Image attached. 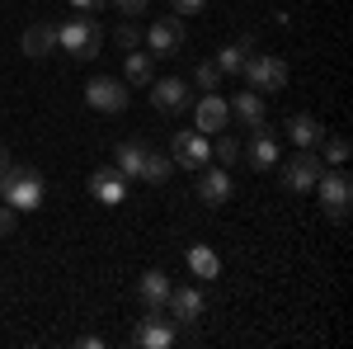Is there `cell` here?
<instances>
[{"label": "cell", "mask_w": 353, "mask_h": 349, "mask_svg": "<svg viewBox=\"0 0 353 349\" xmlns=\"http://www.w3.org/2000/svg\"><path fill=\"white\" fill-rule=\"evenodd\" d=\"M57 48H66L76 62H94L104 48V28L94 15H71L66 24H57Z\"/></svg>", "instance_id": "cell-1"}, {"label": "cell", "mask_w": 353, "mask_h": 349, "mask_svg": "<svg viewBox=\"0 0 353 349\" xmlns=\"http://www.w3.org/2000/svg\"><path fill=\"white\" fill-rule=\"evenodd\" d=\"M0 203H10L14 213L43 208V175L33 165H10V175H0Z\"/></svg>", "instance_id": "cell-2"}, {"label": "cell", "mask_w": 353, "mask_h": 349, "mask_svg": "<svg viewBox=\"0 0 353 349\" xmlns=\"http://www.w3.org/2000/svg\"><path fill=\"white\" fill-rule=\"evenodd\" d=\"M241 76L254 95H273V90H288V62L278 53H254V57H245Z\"/></svg>", "instance_id": "cell-3"}, {"label": "cell", "mask_w": 353, "mask_h": 349, "mask_svg": "<svg viewBox=\"0 0 353 349\" xmlns=\"http://www.w3.org/2000/svg\"><path fill=\"white\" fill-rule=\"evenodd\" d=\"M316 194H321V208L325 217H349V203H353V180L344 165H334V170H321V180H316Z\"/></svg>", "instance_id": "cell-4"}, {"label": "cell", "mask_w": 353, "mask_h": 349, "mask_svg": "<svg viewBox=\"0 0 353 349\" xmlns=\"http://www.w3.org/2000/svg\"><path fill=\"white\" fill-rule=\"evenodd\" d=\"M278 165H283V161H278ZM321 170H325V161L316 156V147H297V151L288 156V165H283V189H292V194H311L316 180H321Z\"/></svg>", "instance_id": "cell-5"}, {"label": "cell", "mask_w": 353, "mask_h": 349, "mask_svg": "<svg viewBox=\"0 0 353 349\" xmlns=\"http://www.w3.org/2000/svg\"><path fill=\"white\" fill-rule=\"evenodd\" d=\"M170 161L184 165V170H203V165L212 161V142H208V133H198V128H184V133H174Z\"/></svg>", "instance_id": "cell-6"}, {"label": "cell", "mask_w": 353, "mask_h": 349, "mask_svg": "<svg viewBox=\"0 0 353 349\" xmlns=\"http://www.w3.org/2000/svg\"><path fill=\"white\" fill-rule=\"evenodd\" d=\"M241 156L250 161V170H273V165L283 161L278 133H273V128H264V123H254V128H250V142L241 147Z\"/></svg>", "instance_id": "cell-7"}, {"label": "cell", "mask_w": 353, "mask_h": 349, "mask_svg": "<svg viewBox=\"0 0 353 349\" xmlns=\"http://www.w3.org/2000/svg\"><path fill=\"white\" fill-rule=\"evenodd\" d=\"M128 81H113V76H94V81L85 85V104L94 109V113H123L128 109Z\"/></svg>", "instance_id": "cell-8"}, {"label": "cell", "mask_w": 353, "mask_h": 349, "mask_svg": "<svg viewBox=\"0 0 353 349\" xmlns=\"http://www.w3.org/2000/svg\"><path fill=\"white\" fill-rule=\"evenodd\" d=\"M90 194H94L104 208H118V203H128V175H123L118 165H99V170L90 175Z\"/></svg>", "instance_id": "cell-9"}, {"label": "cell", "mask_w": 353, "mask_h": 349, "mask_svg": "<svg viewBox=\"0 0 353 349\" xmlns=\"http://www.w3.org/2000/svg\"><path fill=\"white\" fill-rule=\"evenodd\" d=\"M132 345L137 349H170L174 345V326H170V317H165V312H146V317L137 321V330H132Z\"/></svg>", "instance_id": "cell-10"}, {"label": "cell", "mask_w": 353, "mask_h": 349, "mask_svg": "<svg viewBox=\"0 0 353 349\" xmlns=\"http://www.w3.org/2000/svg\"><path fill=\"white\" fill-rule=\"evenodd\" d=\"M165 312L174 317V321H203V312H208V297H203V288H193V283H184V288H170V302H165Z\"/></svg>", "instance_id": "cell-11"}, {"label": "cell", "mask_w": 353, "mask_h": 349, "mask_svg": "<svg viewBox=\"0 0 353 349\" xmlns=\"http://www.w3.org/2000/svg\"><path fill=\"white\" fill-rule=\"evenodd\" d=\"M146 43H151V57H174L179 48H184V24H179V15L156 19L151 33H146Z\"/></svg>", "instance_id": "cell-12"}, {"label": "cell", "mask_w": 353, "mask_h": 349, "mask_svg": "<svg viewBox=\"0 0 353 349\" xmlns=\"http://www.w3.org/2000/svg\"><path fill=\"white\" fill-rule=\"evenodd\" d=\"M151 104L161 109V113H184V109L193 104L189 81H179V76H165V81H156V90H151Z\"/></svg>", "instance_id": "cell-13"}, {"label": "cell", "mask_w": 353, "mask_h": 349, "mask_svg": "<svg viewBox=\"0 0 353 349\" xmlns=\"http://www.w3.org/2000/svg\"><path fill=\"white\" fill-rule=\"evenodd\" d=\"M231 194H236V185H231V175H226L221 165H203V170H198V198H203V203L221 208Z\"/></svg>", "instance_id": "cell-14"}, {"label": "cell", "mask_w": 353, "mask_h": 349, "mask_svg": "<svg viewBox=\"0 0 353 349\" xmlns=\"http://www.w3.org/2000/svg\"><path fill=\"white\" fill-rule=\"evenodd\" d=\"M226 123H231L226 100H221L217 90H212V95H203V100H198V109H193V128H198V133H221Z\"/></svg>", "instance_id": "cell-15"}, {"label": "cell", "mask_w": 353, "mask_h": 349, "mask_svg": "<svg viewBox=\"0 0 353 349\" xmlns=\"http://www.w3.org/2000/svg\"><path fill=\"white\" fill-rule=\"evenodd\" d=\"M170 279H165V269H146L141 279H137V297H141V307L146 312H165V302H170Z\"/></svg>", "instance_id": "cell-16"}, {"label": "cell", "mask_w": 353, "mask_h": 349, "mask_svg": "<svg viewBox=\"0 0 353 349\" xmlns=\"http://www.w3.org/2000/svg\"><path fill=\"white\" fill-rule=\"evenodd\" d=\"M146 151H151L146 142H132V137H128V142H118V151H113V165H118V170H123L128 180H141V165H146Z\"/></svg>", "instance_id": "cell-17"}, {"label": "cell", "mask_w": 353, "mask_h": 349, "mask_svg": "<svg viewBox=\"0 0 353 349\" xmlns=\"http://www.w3.org/2000/svg\"><path fill=\"white\" fill-rule=\"evenodd\" d=\"M19 48H24V57H48V53H57V24H28L24 38H19Z\"/></svg>", "instance_id": "cell-18"}, {"label": "cell", "mask_w": 353, "mask_h": 349, "mask_svg": "<svg viewBox=\"0 0 353 349\" xmlns=\"http://www.w3.org/2000/svg\"><path fill=\"white\" fill-rule=\"evenodd\" d=\"M226 109H231V118H241L245 128L264 123V95H254V90H241V95H236Z\"/></svg>", "instance_id": "cell-19"}, {"label": "cell", "mask_w": 353, "mask_h": 349, "mask_svg": "<svg viewBox=\"0 0 353 349\" xmlns=\"http://www.w3.org/2000/svg\"><path fill=\"white\" fill-rule=\"evenodd\" d=\"M288 137L297 142V147H321V137H325V128L311 118V113H292L288 118Z\"/></svg>", "instance_id": "cell-20"}, {"label": "cell", "mask_w": 353, "mask_h": 349, "mask_svg": "<svg viewBox=\"0 0 353 349\" xmlns=\"http://www.w3.org/2000/svg\"><path fill=\"white\" fill-rule=\"evenodd\" d=\"M123 76H128V85H151V81H156V57L132 48L128 62H123Z\"/></svg>", "instance_id": "cell-21"}, {"label": "cell", "mask_w": 353, "mask_h": 349, "mask_svg": "<svg viewBox=\"0 0 353 349\" xmlns=\"http://www.w3.org/2000/svg\"><path fill=\"white\" fill-rule=\"evenodd\" d=\"M250 48H254V38H250V33H245L241 43H226V48L217 53V71H221V76H241L245 53H250Z\"/></svg>", "instance_id": "cell-22"}, {"label": "cell", "mask_w": 353, "mask_h": 349, "mask_svg": "<svg viewBox=\"0 0 353 349\" xmlns=\"http://www.w3.org/2000/svg\"><path fill=\"white\" fill-rule=\"evenodd\" d=\"M170 175H174V161H170V151H146L141 180H146V185H165Z\"/></svg>", "instance_id": "cell-23"}, {"label": "cell", "mask_w": 353, "mask_h": 349, "mask_svg": "<svg viewBox=\"0 0 353 349\" xmlns=\"http://www.w3.org/2000/svg\"><path fill=\"white\" fill-rule=\"evenodd\" d=\"M189 269H193V279H217V274H221L217 250H208V245H193V250H189Z\"/></svg>", "instance_id": "cell-24"}, {"label": "cell", "mask_w": 353, "mask_h": 349, "mask_svg": "<svg viewBox=\"0 0 353 349\" xmlns=\"http://www.w3.org/2000/svg\"><path fill=\"white\" fill-rule=\"evenodd\" d=\"M221 81H226V76L217 71V62H198V71H193V85H198V90L212 95V90H221Z\"/></svg>", "instance_id": "cell-25"}, {"label": "cell", "mask_w": 353, "mask_h": 349, "mask_svg": "<svg viewBox=\"0 0 353 349\" xmlns=\"http://www.w3.org/2000/svg\"><path fill=\"white\" fill-rule=\"evenodd\" d=\"M321 142H325V161H330V165H344V161H349V151H353L349 137L334 133V137H321Z\"/></svg>", "instance_id": "cell-26"}, {"label": "cell", "mask_w": 353, "mask_h": 349, "mask_svg": "<svg viewBox=\"0 0 353 349\" xmlns=\"http://www.w3.org/2000/svg\"><path fill=\"white\" fill-rule=\"evenodd\" d=\"M217 161L221 165H231V161H241V142L226 133V137H217Z\"/></svg>", "instance_id": "cell-27"}, {"label": "cell", "mask_w": 353, "mask_h": 349, "mask_svg": "<svg viewBox=\"0 0 353 349\" xmlns=\"http://www.w3.org/2000/svg\"><path fill=\"white\" fill-rule=\"evenodd\" d=\"M118 43H123V48H128V53H132L137 43H141V28H137L132 19H123V24H118Z\"/></svg>", "instance_id": "cell-28"}, {"label": "cell", "mask_w": 353, "mask_h": 349, "mask_svg": "<svg viewBox=\"0 0 353 349\" xmlns=\"http://www.w3.org/2000/svg\"><path fill=\"white\" fill-rule=\"evenodd\" d=\"M14 227H19V213L5 203V208H0V236H14Z\"/></svg>", "instance_id": "cell-29"}, {"label": "cell", "mask_w": 353, "mask_h": 349, "mask_svg": "<svg viewBox=\"0 0 353 349\" xmlns=\"http://www.w3.org/2000/svg\"><path fill=\"white\" fill-rule=\"evenodd\" d=\"M109 5L118 15H128V19H132V15H146V0H109Z\"/></svg>", "instance_id": "cell-30"}, {"label": "cell", "mask_w": 353, "mask_h": 349, "mask_svg": "<svg viewBox=\"0 0 353 349\" xmlns=\"http://www.w3.org/2000/svg\"><path fill=\"white\" fill-rule=\"evenodd\" d=\"M170 5H174V15H203L208 0H170Z\"/></svg>", "instance_id": "cell-31"}, {"label": "cell", "mask_w": 353, "mask_h": 349, "mask_svg": "<svg viewBox=\"0 0 353 349\" xmlns=\"http://www.w3.org/2000/svg\"><path fill=\"white\" fill-rule=\"evenodd\" d=\"M71 5H76V15H94V10H99L104 0H71Z\"/></svg>", "instance_id": "cell-32"}, {"label": "cell", "mask_w": 353, "mask_h": 349, "mask_svg": "<svg viewBox=\"0 0 353 349\" xmlns=\"http://www.w3.org/2000/svg\"><path fill=\"white\" fill-rule=\"evenodd\" d=\"M10 165H14V161H10V151L0 147V175H10Z\"/></svg>", "instance_id": "cell-33"}]
</instances>
